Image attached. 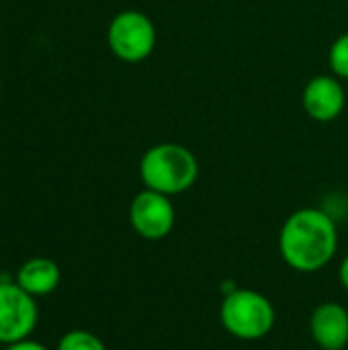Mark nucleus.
I'll return each instance as SVG.
<instances>
[{
	"label": "nucleus",
	"instance_id": "1",
	"mask_svg": "<svg viewBox=\"0 0 348 350\" xmlns=\"http://www.w3.org/2000/svg\"><path fill=\"white\" fill-rule=\"evenodd\" d=\"M338 228L334 217L318 207L293 211L279 232L283 262L304 275L326 269L338 252Z\"/></svg>",
	"mask_w": 348,
	"mask_h": 350
},
{
	"label": "nucleus",
	"instance_id": "2",
	"mask_svg": "<svg viewBox=\"0 0 348 350\" xmlns=\"http://www.w3.org/2000/svg\"><path fill=\"white\" fill-rule=\"evenodd\" d=\"M144 189L174 197L187 193L199 178V160L183 144H156L139 160Z\"/></svg>",
	"mask_w": 348,
	"mask_h": 350
},
{
	"label": "nucleus",
	"instance_id": "3",
	"mask_svg": "<svg viewBox=\"0 0 348 350\" xmlns=\"http://www.w3.org/2000/svg\"><path fill=\"white\" fill-rule=\"evenodd\" d=\"M219 322L230 336L244 342H256L273 332L277 310L265 293L248 287H236L224 295Z\"/></svg>",
	"mask_w": 348,
	"mask_h": 350
},
{
	"label": "nucleus",
	"instance_id": "4",
	"mask_svg": "<svg viewBox=\"0 0 348 350\" xmlns=\"http://www.w3.org/2000/svg\"><path fill=\"white\" fill-rule=\"evenodd\" d=\"M107 43L121 62L137 64L152 55L156 47V27L142 10H121L109 23Z\"/></svg>",
	"mask_w": 348,
	"mask_h": 350
},
{
	"label": "nucleus",
	"instance_id": "5",
	"mask_svg": "<svg viewBox=\"0 0 348 350\" xmlns=\"http://www.w3.org/2000/svg\"><path fill=\"white\" fill-rule=\"evenodd\" d=\"M39 322V308L33 295L8 275H0V345L31 338Z\"/></svg>",
	"mask_w": 348,
	"mask_h": 350
},
{
	"label": "nucleus",
	"instance_id": "6",
	"mask_svg": "<svg viewBox=\"0 0 348 350\" xmlns=\"http://www.w3.org/2000/svg\"><path fill=\"white\" fill-rule=\"evenodd\" d=\"M129 224L133 232L150 242H160L170 236L176 224V209L168 195L144 189L129 205Z\"/></svg>",
	"mask_w": 348,
	"mask_h": 350
},
{
	"label": "nucleus",
	"instance_id": "7",
	"mask_svg": "<svg viewBox=\"0 0 348 350\" xmlns=\"http://www.w3.org/2000/svg\"><path fill=\"white\" fill-rule=\"evenodd\" d=\"M304 109L320 123L334 121L347 107V90L336 76H314L304 88Z\"/></svg>",
	"mask_w": 348,
	"mask_h": 350
},
{
	"label": "nucleus",
	"instance_id": "8",
	"mask_svg": "<svg viewBox=\"0 0 348 350\" xmlns=\"http://www.w3.org/2000/svg\"><path fill=\"white\" fill-rule=\"evenodd\" d=\"M312 340L322 350L348 347V310L338 301H322L310 316Z\"/></svg>",
	"mask_w": 348,
	"mask_h": 350
},
{
	"label": "nucleus",
	"instance_id": "9",
	"mask_svg": "<svg viewBox=\"0 0 348 350\" xmlns=\"http://www.w3.org/2000/svg\"><path fill=\"white\" fill-rule=\"evenodd\" d=\"M14 281L29 295L45 297V295H51L59 287L62 271L55 260L47 256H33L18 267Z\"/></svg>",
	"mask_w": 348,
	"mask_h": 350
},
{
	"label": "nucleus",
	"instance_id": "10",
	"mask_svg": "<svg viewBox=\"0 0 348 350\" xmlns=\"http://www.w3.org/2000/svg\"><path fill=\"white\" fill-rule=\"evenodd\" d=\"M55 350H107V347H105V342L96 334H92L88 330L76 328V330L66 332L59 338Z\"/></svg>",
	"mask_w": 348,
	"mask_h": 350
},
{
	"label": "nucleus",
	"instance_id": "11",
	"mask_svg": "<svg viewBox=\"0 0 348 350\" xmlns=\"http://www.w3.org/2000/svg\"><path fill=\"white\" fill-rule=\"evenodd\" d=\"M328 62L336 78L348 80V31L334 39L328 53Z\"/></svg>",
	"mask_w": 348,
	"mask_h": 350
},
{
	"label": "nucleus",
	"instance_id": "12",
	"mask_svg": "<svg viewBox=\"0 0 348 350\" xmlns=\"http://www.w3.org/2000/svg\"><path fill=\"white\" fill-rule=\"evenodd\" d=\"M2 350H47V347H43L41 342H37L33 338H25V340L12 342V345H4Z\"/></svg>",
	"mask_w": 348,
	"mask_h": 350
},
{
	"label": "nucleus",
	"instance_id": "13",
	"mask_svg": "<svg viewBox=\"0 0 348 350\" xmlns=\"http://www.w3.org/2000/svg\"><path fill=\"white\" fill-rule=\"evenodd\" d=\"M338 281H340V287L348 293V254L343 258V262L338 267Z\"/></svg>",
	"mask_w": 348,
	"mask_h": 350
}]
</instances>
